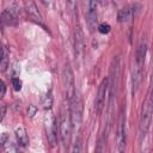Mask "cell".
<instances>
[{"label":"cell","instance_id":"obj_1","mask_svg":"<svg viewBox=\"0 0 153 153\" xmlns=\"http://www.w3.org/2000/svg\"><path fill=\"white\" fill-rule=\"evenodd\" d=\"M146 54H147V37L146 33H143V36L140 39V43L136 48V53H135V61H134V66L131 69V82H133V93H135L141 84L142 80V68L145 65V59H146Z\"/></svg>","mask_w":153,"mask_h":153},{"label":"cell","instance_id":"obj_2","mask_svg":"<svg viewBox=\"0 0 153 153\" xmlns=\"http://www.w3.org/2000/svg\"><path fill=\"white\" fill-rule=\"evenodd\" d=\"M152 116H153V93L149 92L142 104L140 120H139V134L141 139H143L149 130Z\"/></svg>","mask_w":153,"mask_h":153},{"label":"cell","instance_id":"obj_3","mask_svg":"<svg viewBox=\"0 0 153 153\" xmlns=\"http://www.w3.org/2000/svg\"><path fill=\"white\" fill-rule=\"evenodd\" d=\"M69 118L72 123V128L74 130H78L81 122H82V115H84V105L82 99L80 94L76 92L74 97L69 100Z\"/></svg>","mask_w":153,"mask_h":153},{"label":"cell","instance_id":"obj_4","mask_svg":"<svg viewBox=\"0 0 153 153\" xmlns=\"http://www.w3.org/2000/svg\"><path fill=\"white\" fill-rule=\"evenodd\" d=\"M109 97H110V108L112 106L114 98L116 97L118 81H120V57L115 56L111 61L110 66V74H109Z\"/></svg>","mask_w":153,"mask_h":153},{"label":"cell","instance_id":"obj_5","mask_svg":"<svg viewBox=\"0 0 153 153\" xmlns=\"http://www.w3.org/2000/svg\"><path fill=\"white\" fill-rule=\"evenodd\" d=\"M62 85H63V91H65V96L68 100H71L74 94L76 93L75 90V80H74V74L73 71L69 66V63L67 62L62 69Z\"/></svg>","mask_w":153,"mask_h":153},{"label":"cell","instance_id":"obj_6","mask_svg":"<svg viewBox=\"0 0 153 153\" xmlns=\"http://www.w3.org/2000/svg\"><path fill=\"white\" fill-rule=\"evenodd\" d=\"M72 123L69 116H67L65 112L61 114L60 120H59V134L61 142L63 143L65 147H67L71 142V134H72Z\"/></svg>","mask_w":153,"mask_h":153},{"label":"cell","instance_id":"obj_7","mask_svg":"<svg viewBox=\"0 0 153 153\" xmlns=\"http://www.w3.org/2000/svg\"><path fill=\"white\" fill-rule=\"evenodd\" d=\"M108 90H109V80H108V78H104L102 80V82L99 84L97 96H96V99H94V111H96L97 115H100L103 109H104L105 96H106Z\"/></svg>","mask_w":153,"mask_h":153},{"label":"cell","instance_id":"obj_8","mask_svg":"<svg viewBox=\"0 0 153 153\" xmlns=\"http://www.w3.org/2000/svg\"><path fill=\"white\" fill-rule=\"evenodd\" d=\"M117 149L120 153H124L126 143H127V135H126V115L122 112L118 120V128H117Z\"/></svg>","mask_w":153,"mask_h":153},{"label":"cell","instance_id":"obj_9","mask_svg":"<svg viewBox=\"0 0 153 153\" xmlns=\"http://www.w3.org/2000/svg\"><path fill=\"white\" fill-rule=\"evenodd\" d=\"M44 124H45V131H47L48 140L54 146L56 143V139H57V124H56L55 117L51 114L45 115V117H44Z\"/></svg>","mask_w":153,"mask_h":153},{"label":"cell","instance_id":"obj_10","mask_svg":"<svg viewBox=\"0 0 153 153\" xmlns=\"http://www.w3.org/2000/svg\"><path fill=\"white\" fill-rule=\"evenodd\" d=\"M74 54L76 60H81L85 54V39L80 26H78L74 31Z\"/></svg>","mask_w":153,"mask_h":153},{"label":"cell","instance_id":"obj_11","mask_svg":"<svg viewBox=\"0 0 153 153\" xmlns=\"http://www.w3.org/2000/svg\"><path fill=\"white\" fill-rule=\"evenodd\" d=\"M86 22L90 31L93 32L97 27V4L94 1L86 2Z\"/></svg>","mask_w":153,"mask_h":153},{"label":"cell","instance_id":"obj_12","mask_svg":"<svg viewBox=\"0 0 153 153\" xmlns=\"http://www.w3.org/2000/svg\"><path fill=\"white\" fill-rule=\"evenodd\" d=\"M14 6L10 7V8H5L2 11L1 18H2V23L4 24H6V25H16L17 18H18V8L14 7Z\"/></svg>","mask_w":153,"mask_h":153},{"label":"cell","instance_id":"obj_13","mask_svg":"<svg viewBox=\"0 0 153 153\" xmlns=\"http://www.w3.org/2000/svg\"><path fill=\"white\" fill-rule=\"evenodd\" d=\"M24 6H25V11H26V13L29 14V17H30L32 20H35L36 23L42 24V16H41V13L38 12L37 6L35 5V2H32V1H25V2H24Z\"/></svg>","mask_w":153,"mask_h":153},{"label":"cell","instance_id":"obj_14","mask_svg":"<svg viewBox=\"0 0 153 153\" xmlns=\"http://www.w3.org/2000/svg\"><path fill=\"white\" fill-rule=\"evenodd\" d=\"M137 5H134V6H124L122 7L120 11H118V14H117V19L118 22L121 23H127L129 22L133 16H135V7Z\"/></svg>","mask_w":153,"mask_h":153},{"label":"cell","instance_id":"obj_15","mask_svg":"<svg viewBox=\"0 0 153 153\" xmlns=\"http://www.w3.org/2000/svg\"><path fill=\"white\" fill-rule=\"evenodd\" d=\"M16 136H17V140H18L20 146H26L29 143V136H27V133H26L25 128L18 127L16 129Z\"/></svg>","mask_w":153,"mask_h":153},{"label":"cell","instance_id":"obj_16","mask_svg":"<svg viewBox=\"0 0 153 153\" xmlns=\"http://www.w3.org/2000/svg\"><path fill=\"white\" fill-rule=\"evenodd\" d=\"M106 135H108V130L104 131V133L100 135V137H99L98 141H97L94 153H105V152H106Z\"/></svg>","mask_w":153,"mask_h":153},{"label":"cell","instance_id":"obj_17","mask_svg":"<svg viewBox=\"0 0 153 153\" xmlns=\"http://www.w3.org/2000/svg\"><path fill=\"white\" fill-rule=\"evenodd\" d=\"M7 66H8V50L6 47H4L2 48V56H1V63H0L1 71H5Z\"/></svg>","mask_w":153,"mask_h":153},{"label":"cell","instance_id":"obj_18","mask_svg":"<svg viewBox=\"0 0 153 153\" xmlns=\"http://www.w3.org/2000/svg\"><path fill=\"white\" fill-rule=\"evenodd\" d=\"M110 25L108 24V23H102V24H99L98 25V31L100 32V33H103V35H106V33H109L110 32Z\"/></svg>","mask_w":153,"mask_h":153},{"label":"cell","instance_id":"obj_19","mask_svg":"<svg viewBox=\"0 0 153 153\" xmlns=\"http://www.w3.org/2000/svg\"><path fill=\"white\" fill-rule=\"evenodd\" d=\"M43 106L44 108H50L51 106V93L50 92H48L43 97Z\"/></svg>","mask_w":153,"mask_h":153},{"label":"cell","instance_id":"obj_20","mask_svg":"<svg viewBox=\"0 0 153 153\" xmlns=\"http://www.w3.org/2000/svg\"><path fill=\"white\" fill-rule=\"evenodd\" d=\"M5 153H20V152L17 151V148H16V146L13 143L7 142V145L5 146Z\"/></svg>","mask_w":153,"mask_h":153},{"label":"cell","instance_id":"obj_21","mask_svg":"<svg viewBox=\"0 0 153 153\" xmlns=\"http://www.w3.org/2000/svg\"><path fill=\"white\" fill-rule=\"evenodd\" d=\"M71 153H81V141L80 140H76V142L73 145Z\"/></svg>","mask_w":153,"mask_h":153},{"label":"cell","instance_id":"obj_22","mask_svg":"<svg viewBox=\"0 0 153 153\" xmlns=\"http://www.w3.org/2000/svg\"><path fill=\"white\" fill-rule=\"evenodd\" d=\"M12 84H13V87H14L16 91H19V90L22 88V81L19 80V78L13 76V78H12Z\"/></svg>","mask_w":153,"mask_h":153},{"label":"cell","instance_id":"obj_23","mask_svg":"<svg viewBox=\"0 0 153 153\" xmlns=\"http://www.w3.org/2000/svg\"><path fill=\"white\" fill-rule=\"evenodd\" d=\"M27 111H29V115H30V116H33L35 112H36V106H35V105H30Z\"/></svg>","mask_w":153,"mask_h":153},{"label":"cell","instance_id":"obj_24","mask_svg":"<svg viewBox=\"0 0 153 153\" xmlns=\"http://www.w3.org/2000/svg\"><path fill=\"white\" fill-rule=\"evenodd\" d=\"M0 87H1V93H0V96H1V97H4L5 91H6V86H5L4 81H0Z\"/></svg>","mask_w":153,"mask_h":153},{"label":"cell","instance_id":"obj_25","mask_svg":"<svg viewBox=\"0 0 153 153\" xmlns=\"http://www.w3.org/2000/svg\"><path fill=\"white\" fill-rule=\"evenodd\" d=\"M1 109H2V111H1V120L4 118V116H5V105H2L1 106Z\"/></svg>","mask_w":153,"mask_h":153}]
</instances>
